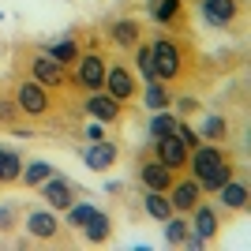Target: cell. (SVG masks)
I'll return each instance as SVG.
<instances>
[{
    "instance_id": "cell-12",
    "label": "cell",
    "mask_w": 251,
    "mask_h": 251,
    "mask_svg": "<svg viewBox=\"0 0 251 251\" xmlns=\"http://www.w3.org/2000/svg\"><path fill=\"white\" fill-rule=\"evenodd\" d=\"M56 229H60V218H56L52 210H34V214H26V232L38 236V240H52Z\"/></svg>"
},
{
    "instance_id": "cell-10",
    "label": "cell",
    "mask_w": 251,
    "mask_h": 251,
    "mask_svg": "<svg viewBox=\"0 0 251 251\" xmlns=\"http://www.w3.org/2000/svg\"><path fill=\"white\" fill-rule=\"evenodd\" d=\"M79 83L86 86V90H101L105 83V60H101V52H79Z\"/></svg>"
},
{
    "instance_id": "cell-17",
    "label": "cell",
    "mask_w": 251,
    "mask_h": 251,
    "mask_svg": "<svg viewBox=\"0 0 251 251\" xmlns=\"http://www.w3.org/2000/svg\"><path fill=\"white\" fill-rule=\"evenodd\" d=\"M139 34H143V26H139L135 19H120V23H113L109 38H113L120 49H135V45H139Z\"/></svg>"
},
{
    "instance_id": "cell-13",
    "label": "cell",
    "mask_w": 251,
    "mask_h": 251,
    "mask_svg": "<svg viewBox=\"0 0 251 251\" xmlns=\"http://www.w3.org/2000/svg\"><path fill=\"white\" fill-rule=\"evenodd\" d=\"M139 176H143L147 191H169V188H173V180H176V176H173V169L161 165V161H147Z\"/></svg>"
},
{
    "instance_id": "cell-33",
    "label": "cell",
    "mask_w": 251,
    "mask_h": 251,
    "mask_svg": "<svg viewBox=\"0 0 251 251\" xmlns=\"http://www.w3.org/2000/svg\"><path fill=\"white\" fill-rule=\"evenodd\" d=\"M11 225H15V206L4 202V206H0V232H8Z\"/></svg>"
},
{
    "instance_id": "cell-20",
    "label": "cell",
    "mask_w": 251,
    "mask_h": 251,
    "mask_svg": "<svg viewBox=\"0 0 251 251\" xmlns=\"http://www.w3.org/2000/svg\"><path fill=\"white\" fill-rule=\"evenodd\" d=\"M218 191H221V202H225L229 210H244V206H248V188H244V184H240L236 176H232V180H225V184H221Z\"/></svg>"
},
{
    "instance_id": "cell-3",
    "label": "cell",
    "mask_w": 251,
    "mask_h": 251,
    "mask_svg": "<svg viewBox=\"0 0 251 251\" xmlns=\"http://www.w3.org/2000/svg\"><path fill=\"white\" fill-rule=\"evenodd\" d=\"M15 101H19V113H26V116H45V113H49V94H45V86L38 83V79L19 83Z\"/></svg>"
},
{
    "instance_id": "cell-18",
    "label": "cell",
    "mask_w": 251,
    "mask_h": 251,
    "mask_svg": "<svg viewBox=\"0 0 251 251\" xmlns=\"http://www.w3.org/2000/svg\"><path fill=\"white\" fill-rule=\"evenodd\" d=\"M19 176H23V157H19V150L0 147V184H15Z\"/></svg>"
},
{
    "instance_id": "cell-24",
    "label": "cell",
    "mask_w": 251,
    "mask_h": 251,
    "mask_svg": "<svg viewBox=\"0 0 251 251\" xmlns=\"http://www.w3.org/2000/svg\"><path fill=\"white\" fill-rule=\"evenodd\" d=\"M232 176H236V169H232L229 161H221V165H214V169L206 173V176L199 180V188H206V191H218L221 184H225V180H232Z\"/></svg>"
},
{
    "instance_id": "cell-6",
    "label": "cell",
    "mask_w": 251,
    "mask_h": 251,
    "mask_svg": "<svg viewBox=\"0 0 251 251\" xmlns=\"http://www.w3.org/2000/svg\"><path fill=\"white\" fill-rule=\"evenodd\" d=\"M116 157H120V147H116V143H109V139H98L94 147L83 150V165L94 169V173H105L109 165H116Z\"/></svg>"
},
{
    "instance_id": "cell-22",
    "label": "cell",
    "mask_w": 251,
    "mask_h": 251,
    "mask_svg": "<svg viewBox=\"0 0 251 251\" xmlns=\"http://www.w3.org/2000/svg\"><path fill=\"white\" fill-rule=\"evenodd\" d=\"M143 206H147V214L154 221H165L169 214H173V202H169L165 191H147V202H143Z\"/></svg>"
},
{
    "instance_id": "cell-25",
    "label": "cell",
    "mask_w": 251,
    "mask_h": 251,
    "mask_svg": "<svg viewBox=\"0 0 251 251\" xmlns=\"http://www.w3.org/2000/svg\"><path fill=\"white\" fill-rule=\"evenodd\" d=\"M94 210H98L94 202H72V206L64 210V214H68V218H64V221H68L72 229H83L86 221H90V214H94Z\"/></svg>"
},
{
    "instance_id": "cell-34",
    "label": "cell",
    "mask_w": 251,
    "mask_h": 251,
    "mask_svg": "<svg viewBox=\"0 0 251 251\" xmlns=\"http://www.w3.org/2000/svg\"><path fill=\"white\" fill-rule=\"evenodd\" d=\"M195 109H199L195 98H180V101H176V113H195Z\"/></svg>"
},
{
    "instance_id": "cell-4",
    "label": "cell",
    "mask_w": 251,
    "mask_h": 251,
    "mask_svg": "<svg viewBox=\"0 0 251 251\" xmlns=\"http://www.w3.org/2000/svg\"><path fill=\"white\" fill-rule=\"evenodd\" d=\"M154 154H157V161H161V165H169L173 173H180V169L188 165V147L180 143L176 131H173V135L154 139Z\"/></svg>"
},
{
    "instance_id": "cell-26",
    "label": "cell",
    "mask_w": 251,
    "mask_h": 251,
    "mask_svg": "<svg viewBox=\"0 0 251 251\" xmlns=\"http://www.w3.org/2000/svg\"><path fill=\"white\" fill-rule=\"evenodd\" d=\"M199 139L202 143H218V139H225V120H221V116H202L199 120Z\"/></svg>"
},
{
    "instance_id": "cell-15",
    "label": "cell",
    "mask_w": 251,
    "mask_h": 251,
    "mask_svg": "<svg viewBox=\"0 0 251 251\" xmlns=\"http://www.w3.org/2000/svg\"><path fill=\"white\" fill-rule=\"evenodd\" d=\"M191 214H195V236H202V240H214V236H218V214H214V206H202V199L195 202V206H191Z\"/></svg>"
},
{
    "instance_id": "cell-11",
    "label": "cell",
    "mask_w": 251,
    "mask_h": 251,
    "mask_svg": "<svg viewBox=\"0 0 251 251\" xmlns=\"http://www.w3.org/2000/svg\"><path fill=\"white\" fill-rule=\"evenodd\" d=\"M199 8H202L210 26H229V23L236 19L240 4H236V0H199Z\"/></svg>"
},
{
    "instance_id": "cell-30",
    "label": "cell",
    "mask_w": 251,
    "mask_h": 251,
    "mask_svg": "<svg viewBox=\"0 0 251 251\" xmlns=\"http://www.w3.org/2000/svg\"><path fill=\"white\" fill-rule=\"evenodd\" d=\"M188 221H180L176 218V214H169V218H165V240L169 244H173V248H176V244H184V236H188Z\"/></svg>"
},
{
    "instance_id": "cell-27",
    "label": "cell",
    "mask_w": 251,
    "mask_h": 251,
    "mask_svg": "<svg viewBox=\"0 0 251 251\" xmlns=\"http://www.w3.org/2000/svg\"><path fill=\"white\" fill-rule=\"evenodd\" d=\"M135 68L139 75L147 79V83H154L157 72H154V52H150V45H135Z\"/></svg>"
},
{
    "instance_id": "cell-1",
    "label": "cell",
    "mask_w": 251,
    "mask_h": 251,
    "mask_svg": "<svg viewBox=\"0 0 251 251\" xmlns=\"http://www.w3.org/2000/svg\"><path fill=\"white\" fill-rule=\"evenodd\" d=\"M150 52H154V72H157L161 83H165V79H176V75L184 72V49H180L173 38H154Z\"/></svg>"
},
{
    "instance_id": "cell-19",
    "label": "cell",
    "mask_w": 251,
    "mask_h": 251,
    "mask_svg": "<svg viewBox=\"0 0 251 251\" xmlns=\"http://www.w3.org/2000/svg\"><path fill=\"white\" fill-rule=\"evenodd\" d=\"M83 232H86V240H90V244H105V240H109V232H113V221H109V214L94 210V214H90V221L83 225Z\"/></svg>"
},
{
    "instance_id": "cell-14",
    "label": "cell",
    "mask_w": 251,
    "mask_h": 251,
    "mask_svg": "<svg viewBox=\"0 0 251 251\" xmlns=\"http://www.w3.org/2000/svg\"><path fill=\"white\" fill-rule=\"evenodd\" d=\"M34 79L42 86H60L64 83V64H56L49 52H45V56H34Z\"/></svg>"
},
{
    "instance_id": "cell-32",
    "label": "cell",
    "mask_w": 251,
    "mask_h": 251,
    "mask_svg": "<svg viewBox=\"0 0 251 251\" xmlns=\"http://www.w3.org/2000/svg\"><path fill=\"white\" fill-rule=\"evenodd\" d=\"M176 135H180V143H184V147H188V150H195V147H199V143H202V139H199V131H191V127L184 124V120H180V124H176Z\"/></svg>"
},
{
    "instance_id": "cell-35",
    "label": "cell",
    "mask_w": 251,
    "mask_h": 251,
    "mask_svg": "<svg viewBox=\"0 0 251 251\" xmlns=\"http://www.w3.org/2000/svg\"><path fill=\"white\" fill-rule=\"evenodd\" d=\"M86 139H94V143L101 139V124H98V120H94V124H86Z\"/></svg>"
},
{
    "instance_id": "cell-5",
    "label": "cell",
    "mask_w": 251,
    "mask_h": 251,
    "mask_svg": "<svg viewBox=\"0 0 251 251\" xmlns=\"http://www.w3.org/2000/svg\"><path fill=\"white\" fill-rule=\"evenodd\" d=\"M165 195L173 202V214H184V210H191L202 199V188H199V180H173V188Z\"/></svg>"
},
{
    "instance_id": "cell-28",
    "label": "cell",
    "mask_w": 251,
    "mask_h": 251,
    "mask_svg": "<svg viewBox=\"0 0 251 251\" xmlns=\"http://www.w3.org/2000/svg\"><path fill=\"white\" fill-rule=\"evenodd\" d=\"M49 56H52L56 64H72V60H79V45H75L72 38H64V42L49 45Z\"/></svg>"
},
{
    "instance_id": "cell-8",
    "label": "cell",
    "mask_w": 251,
    "mask_h": 251,
    "mask_svg": "<svg viewBox=\"0 0 251 251\" xmlns=\"http://www.w3.org/2000/svg\"><path fill=\"white\" fill-rule=\"evenodd\" d=\"M42 195H45V202H49V206H56V210H68V206L75 202V188H72V180L56 176V173H52V176L42 184Z\"/></svg>"
},
{
    "instance_id": "cell-9",
    "label": "cell",
    "mask_w": 251,
    "mask_h": 251,
    "mask_svg": "<svg viewBox=\"0 0 251 251\" xmlns=\"http://www.w3.org/2000/svg\"><path fill=\"white\" fill-rule=\"evenodd\" d=\"M225 157H221L218 147H206V143H199L195 150H188V165H191V180H202L214 165H221Z\"/></svg>"
},
{
    "instance_id": "cell-2",
    "label": "cell",
    "mask_w": 251,
    "mask_h": 251,
    "mask_svg": "<svg viewBox=\"0 0 251 251\" xmlns=\"http://www.w3.org/2000/svg\"><path fill=\"white\" fill-rule=\"evenodd\" d=\"M101 90L124 105V101H131V98H135V75L127 72L124 64H113V68H105V83H101Z\"/></svg>"
},
{
    "instance_id": "cell-7",
    "label": "cell",
    "mask_w": 251,
    "mask_h": 251,
    "mask_svg": "<svg viewBox=\"0 0 251 251\" xmlns=\"http://www.w3.org/2000/svg\"><path fill=\"white\" fill-rule=\"evenodd\" d=\"M86 113L94 116L98 124H116V120H120V101L109 98L105 90H90V98H86Z\"/></svg>"
},
{
    "instance_id": "cell-29",
    "label": "cell",
    "mask_w": 251,
    "mask_h": 251,
    "mask_svg": "<svg viewBox=\"0 0 251 251\" xmlns=\"http://www.w3.org/2000/svg\"><path fill=\"white\" fill-rule=\"evenodd\" d=\"M143 101H147V109H154V113L157 109H169V90L154 79V83H147V98H143Z\"/></svg>"
},
{
    "instance_id": "cell-31",
    "label": "cell",
    "mask_w": 251,
    "mask_h": 251,
    "mask_svg": "<svg viewBox=\"0 0 251 251\" xmlns=\"http://www.w3.org/2000/svg\"><path fill=\"white\" fill-rule=\"evenodd\" d=\"M19 120V101L15 98H0V124H15Z\"/></svg>"
},
{
    "instance_id": "cell-21",
    "label": "cell",
    "mask_w": 251,
    "mask_h": 251,
    "mask_svg": "<svg viewBox=\"0 0 251 251\" xmlns=\"http://www.w3.org/2000/svg\"><path fill=\"white\" fill-rule=\"evenodd\" d=\"M176 124H180V116H173L169 109H157L154 116H150V139H161V135H173L176 131Z\"/></svg>"
},
{
    "instance_id": "cell-16",
    "label": "cell",
    "mask_w": 251,
    "mask_h": 251,
    "mask_svg": "<svg viewBox=\"0 0 251 251\" xmlns=\"http://www.w3.org/2000/svg\"><path fill=\"white\" fill-rule=\"evenodd\" d=\"M150 15H154L161 26L184 23V0H150Z\"/></svg>"
},
{
    "instance_id": "cell-23",
    "label": "cell",
    "mask_w": 251,
    "mask_h": 251,
    "mask_svg": "<svg viewBox=\"0 0 251 251\" xmlns=\"http://www.w3.org/2000/svg\"><path fill=\"white\" fill-rule=\"evenodd\" d=\"M49 176H52V165H49V161H26V169H23L19 180H26V188H42Z\"/></svg>"
}]
</instances>
